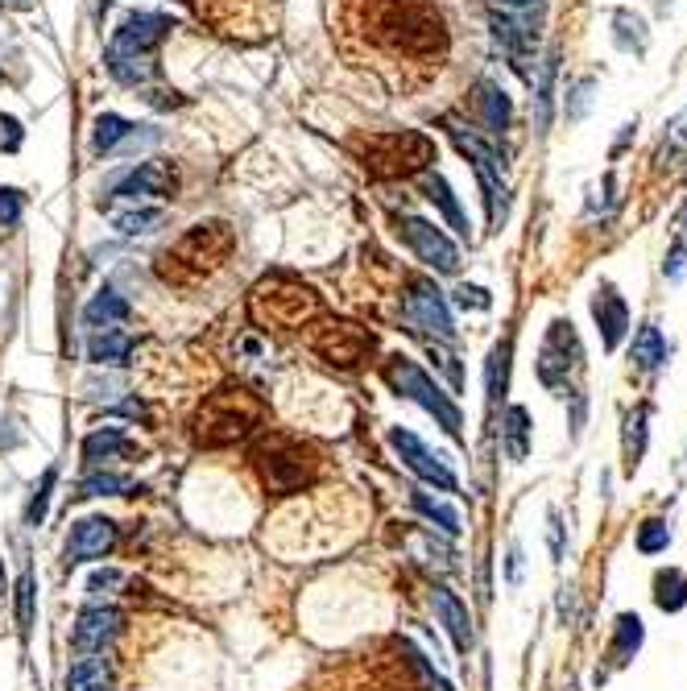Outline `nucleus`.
I'll return each mask as SVG.
<instances>
[{
  "instance_id": "f257e3e1",
  "label": "nucleus",
  "mask_w": 687,
  "mask_h": 691,
  "mask_svg": "<svg viewBox=\"0 0 687 691\" xmlns=\"http://www.w3.org/2000/svg\"><path fill=\"white\" fill-rule=\"evenodd\" d=\"M174 21L166 13H150V9H137L129 13L109 38V50H104V66L116 83L125 87H145L150 79L157 75L154 66V50L171 38Z\"/></svg>"
},
{
  "instance_id": "f03ea898",
  "label": "nucleus",
  "mask_w": 687,
  "mask_h": 691,
  "mask_svg": "<svg viewBox=\"0 0 687 691\" xmlns=\"http://www.w3.org/2000/svg\"><path fill=\"white\" fill-rule=\"evenodd\" d=\"M381 378H386V385H390L398 398H407V402H414V406H422L431 419H435L452 440H460L464 435V410L455 406L452 393L439 390V381L422 369V364H414L410 357H390L386 361V369H381Z\"/></svg>"
},
{
  "instance_id": "7ed1b4c3",
  "label": "nucleus",
  "mask_w": 687,
  "mask_h": 691,
  "mask_svg": "<svg viewBox=\"0 0 687 691\" xmlns=\"http://www.w3.org/2000/svg\"><path fill=\"white\" fill-rule=\"evenodd\" d=\"M443 128H448V137L455 142V149L476 166V178H481V190H484V207H489V224H501L505 220V149H501L493 137H481L476 128L460 125L455 116H448Z\"/></svg>"
},
{
  "instance_id": "20e7f679",
  "label": "nucleus",
  "mask_w": 687,
  "mask_h": 691,
  "mask_svg": "<svg viewBox=\"0 0 687 691\" xmlns=\"http://www.w3.org/2000/svg\"><path fill=\"white\" fill-rule=\"evenodd\" d=\"M262 423V402L245 390H219L204 410H199V443L224 447V443L249 440Z\"/></svg>"
},
{
  "instance_id": "39448f33",
  "label": "nucleus",
  "mask_w": 687,
  "mask_h": 691,
  "mask_svg": "<svg viewBox=\"0 0 687 691\" xmlns=\"http://www.w3.org/2000/svg\"><path fill=\"white\" fill-rule=\"evenodd\" d=\"M580 364H584V348H580L576 323L572 319H551L543 348H539V361H534L539 381L547 390H567V381L580 373Z\"/></svg>"
},
{
  "instance_id": "423d86ee",
  "label": "nucleus",
  "mask_w": 687,
  "mask_h": 691,
  "mask_svg": "<svg viewBox=\"0 0 687 691\" xmlns=\"http://www.w3.org/2000/svg\"><path fill=\"white\" fill-rule=\"evenodd\" d=\"M402 311H407L410 328L427 331V336H435V340H455L452 302H448V295H443L431 278H407Z\"/></svg>"
},
{
  "instance_id": "0eeeda50",
  "label": "nucleus",
  "mask_w": 687,
  "mask_h": 691,
  "mask_svg": "<svg viewBox=\"0 0 687 691\" xmlns=\"http://www.w3.org/2000/svg\"><path fill=\"white\" fill-rule=\"evenodd\" d=\"M398 236L427 269L435 274H460V249L455 240L439 224L422 220V216H398Z\"/></svg>"
},
{
  "instance_id": "6e6552de",
  "label": "nucleus",
  "mask_w": 687,
  "mask_h": 691,
  "mask_svg": "<svg viewBox=\"0 0 687 691\" xmlns=\"http://www.w3.org/2000/svg\"><path fill=\"white\" fill-rule=\"evenodd\" d=\"M390 447L398 452V460L419 476L422 485L439 488V493H460V476L448 468V460L435 456L410 426H390Z\"/></svg>"
},
{
  "instance_id": "1a4fd4ad",
  "label": "nucleus",
  "mask_w": 687,
  "mask_h": 691,
  "mask_svg": "<svg viewBox=\"0 0 687 691\" xmlns=\"http://www.w3.org/2000/svg\"><path fill=\"white\" fill-rule=\"evenodd\" d=\"M489 25H493V38L501 42V50L510 54V63L522 71L526 79L531 75V59L539 50V13H505V9H489Z\"/></svg>"
},
{
  "instance_id": "9d476101",
  "label": "nucleus",
  "mask_w": 687,
  "mask_h": 691,
  "mask_svg": "<svg viewBox=\"0 0 687 691\" xmlns=\"http://www.w3.org/2000/svg\"><path fill=\"white\" fill-rule=\"evenodd\" d=\"M112 547H116V522L104 518V514H92V518L71 522V535H66L63 559H66V567L92 564V559H104Z\"/></svg>"
},
{
  "instance_id": "9b49d317",
  "label": "nucleus",
  "mask_w": 687,
  "mask_h": 691,
  "mask_svg": "<svg viewBox=\"0 0 687 691\" xmlns=\"http://www.w3.org/2000/svg\"><path fill=\"white\" fill-rule=\"evenodd\" d=\"M121 626H125V617H121V609H112V605H88V609H79L75 626H71L75 654H104L112 646V638L121 633Z\"/></svg>"
},
{
  "instance_id": "f8f14e48",
  "label": "nucleus",
  "mask_w": 687,
  "mask_h": 691,
  "mask_svg": "<svg viewBox=\"0 0 687 691\" xmlns=\"http://www.w3.org/2000/svg\"><path fill=\"white\" fill-rule=\"evenodd\" d=\"M174 190V174L162 166V162H133L129 171L112 174L109 195L112 199H150V195H171Z\"/></svg>"
},
{
  "instance_id": "ddd939ff",
  "label": "nucleus",
  "mask_w": 687,
  "mask_h": 691,
  "mask_svg": "<svg viewBox=\"0 0 687 691\" xmlns=\"http://www.w3.org/2000/svg\"><path fill=\"white\" fill-rule=\"evenodd\" d=\"M431 609H435V621L443 629H448V638H452V646L460 650V654H469L472 650V613H469V605L455 597L452 588H443V584H435L431 588Z\"/></svg>"
},
{
  "instance_id": "4468645a",
  "label": "nucleus",
  "mask_w": 687,
  "mask_h": 691,
  "mask_svg": "<svg viewBox=\"0 0 687 691\" xmlns=\"http://www.w3.org/2000/svg\"><path fill=\"white\" fill-rule=\"evenodd\" d=\"M593 319L596 328H601V344L609 348H622L625 331H629V307H625V299L617 295V286L613 282H601L593 295Z\"/></svg>"
},
{
  "instance_id": "2eb2a0df",
  "label": "nucleus",
  "mask_w": 687,
  "mask_h": 691,
  "mask_svg": "<svg viewBox=\"0 0 687 691\" xmlns=\"http://www.w3.org/2000/svg\"><path fill=\"white\" fill-rule=\"evenodd\" d=\"M369 348H373V336H365V331L352 328V323H331L328 336L315 340V352L331 364H344V369H352Z\"/></svg>"
},
{
  "instance_id": "dca6fc26",
  "label": "nucleus",
  "mask_w": 687,
  "mask_h": 691,
  "mask_svg": "<svg viewBox=\"0 0 687 691\" xmlns=\"http://www.w3.org/2000/svg\"><path fill=\"white\" fill-rule=\"evenodd\" d=\"M472 104H476V116H481L484 133H489L493 142L510 133V125H514V100L505 95L501 83L481 79V83H476V95H472Z\"/></svg>"
},
{
  "instance_id": "f3484780",
  "label": "nucleus",
  "mask_w": 687,
  "mask_h": 691,
  "mask_svg": "<svg viewBox=\"0 0 687 691\" xmlns=\"http://www.w3.org/2000/svg\"><path fill=\"white\" fill-rule=\"evenodd\" d=\"M422 195H427V199L443 212V220L452 224V233L460 236V240H472L469 216H464V207H460V199L452 195V187H448V178H443V174L422 171Z\"/></svg>"
},
{
  "instance_id": "a211bd4d",
  "label": "nucleus",
  "mask_w": 687,
  "mask_h": 691,
  "mask_svg": "<svg viewBox=\"0 0 687 691\" xmlns=\"http://www.w3.org/2000/svg\"><path fill=\"white\" fill-rule=\"evenodd\" d=\"M133 357V336L121 328H100L88 336V361L100 369H121Z\"/></svg>"
},
{
  "instance_id": "6ab92c4d",
  "label": "nucleus",
  "mask_w": 687,
  "mask_h": 691,
  "mask_svg": "<svg viewBox=\"0 0 687 691\" xmlns=\"http://www.w3.org/2000/svg\"><path fill=\"white\" fill-rule=\"evenodd\" d=\"M629 361L638 373H658L663 364L671 361V344H667V336L655 328V323H642L634 331V344H629Z\"/></svg>"
},
{
  "instance_id": "aec40b11",
  "label": "nucleus",
  "mask_w": 687,
  "mask_h": 691,
  "mask_svg": "<svg viewBox=\"0 0 687 691\" xmlns=\"http://www.w3.org/2000/svg\"><path fill=\"white\" fill-rule=\"evenodd\" d=\"M129 319V299L116 290V286H104V290H95L88 307H83V328L88 331H100V328H116V323H125Z\"/></svg>"
},
{
  "instance_id": "412c9836",
  "label": "nucleus",
  "mask_w": 687,
  "mask_h": 691,
  "mask_svg": "<svg viewBox=\"0 0 687 691\" xmlns=\"http://www.w3.org/2000/svg\"><path fill=\"white\" fill-rule=\"evenodd\" d=\"M501 447H505V456L522 464V460L531 456L534 447V426H531V410L526 406H510L501 414Z\"/></svg>"
},
{
  "instance_id": "4be33fe9",
  "label": "nucleus",
  "mask_w": 687,
  "mask_h": 691,
  "mask_svg": "<svg viewBox=\"0 0 687 691\" xmlns=\"http://www.w3.org/2000/svg\"><path fill=\"white\" fill-rule=\"evenodd\" d=\"M510 364H514V340H498L489 348V361H484V393L493 406L510 393Z\"/></svg>"
},
{
  "instance_id": "5701e85b",
  "label": "nucleus",
  "mask_w": 687,
  "mask_h": 691,
  "mask_svg": "<svg viewBox=\"0 0 687 691\" xmlns=\"http://www.w3.org/2000/svg\"><path fill=\"white\" fill-rule=\"evenodd\" d=\"M112 667L104 654H79L66 671V691H95V688H109Z\"/></svg>"
},
{
  "instance_id": "b1692460",
  "label": "nucleus",
  "mask_w": 687,
  "mask_h": 691,
  "mask_svg": "<svg viewBox=\"0 0 687 691\" xmlns=\"http://www.w3.org/2000/svg\"><path fill=\"white\" fill-rule=\"evenodd\" d=\"M125 452H133V443H129V435L121 426H100V431H92L83 440V460L88 464H104V460L125 456Z\"/></svg>"
},
{
  "instance_id": "393cba45",
  "label": "nucleus",
  "mask_w": 687,
  "mask_h": 691,
  "mask_svg": "<svg viewBox=\"0 0 687 691\" xmlns=\"http://www.w3.org/2000/svg\"><path fill=\"white\" fill-rule=\"evenodd\" d=\"M410 505H414V509H419L422 518L427 522H435L439 530H443V535H460V530H464V526H460V509H455L452 502H443V497H431V493H422V488H414V493H410Z\"/></svg>"
},
{
  "instance_id": "a878e982",
  "label": "nucleus",
  "mask_w": 687,
  "mask_h": 691,
  "mask_svg": "<svg viewBox=\"0 0 687 691\" xmlns=\"http://www.w3.org/2000/svg\"><path fill=\"white\" fill-rule=\"evenodd\" d=\"M650 440V406H634L625 419V472H638Z\"/></svg>"
},
{
  "instance_id": "bb28decb",
  "label": "nucleus",
  "mask_w": 687,
  "mask_h": 691,
  "mask_svg": "<svg viewBox=\"0 0 687 691\" xmlns=\"http://www.w3.org/2000/svg\"><path fill=\"white\" fill-rule=\"evenodd\" d=\"M129 133H133V121H125L121 112H100V116H95V128H92V149L100 157H112L116 154V145L125 142Z\"/></svg>"
},
{
  "instance_id": "cd10ccee",
  "label": "nucleus",
  "mask_w": 687,
  "mask_h": 691,
  "mask_svg": "<svg viewBox=\"0 0 687 691\" xmlns=\"http://www.w3.org/2000/svg\"><path fill=\"white\" fill-rule=\"evenodd\" d=\"M642 642H646L642 617L638 613H622V617H617V626H613V662H617V667H622V662H629L642 650Z\"/></svg>"
},
{
  "instance_id": "c85d7f7f",
  "label": "nucleus",
  "mask_w": 687,
  "mask_h": 691,
  "mask_svg": "<svg viewBox=\"0 0 687 691\" xmlns=\"http://www.w3.org/2000/svg\"><path fill=\"white\" fill-rule=\"evenodd\" d=\"M13 605H17V629H21V638H30L33 633V621H38V580H33V571L25 567L13 584Z\"/></svg>"
},
{
  "instance_id": "c756f323",
  "label": "nucleus",
  "mask_w": 687,
  "mask_h": 691,
  "mask_svg": "<svg viewBox=\"0 0 687 691\" xmlns=\"http://www.w3.org/2000/svg\"><path fill=\"white\" fill-rule=\"evenodd\" d=\"M166 220V212L162 207H121V212H112V228L121 236H145L154 233L157 224Z\"/></svg>"
},
{
  "instance_id": "7c9ffc66",
  "label": "nucleus",
  "mask_w": 687,
  "mask_h": 691,
  "mask_svg": "<svg viewBox=\"0 0 687 691\" xmlns=\"http://www.w3.org/2000/svg\"><path fill=\"white\" fill-rule=\"evenodd\" d=\"M307 481V464L298 456H266V485L274 493H290Z\"/></svg>"
},
{
  "instance_id": "2f4dec72",
  "label": "nucleus",
  "mask_w": 687,
  "mask_h": 691,
  "mask_svg": "<svg viewBox=\"0 0 687 691\" xmlns=\"http://www.w3.org/2000/svg\"><path fill=\"white\" fill-rule=\"evenodd\" d=\"M655 605L663 613H679L687 605V576L679 567H667L655 576Z\"/></svg>"
},
{
  "instance_id": "473e14b6",
  "label": "nucleus",
  "mask_w": 687,
  "mask_h": 691,
  "mask_svg": "<svg viewBox=\"0 0 687 691\" xmlns=\"http://www.w3.org/2000/svg\"><path fill=\"white\" fill-rule=\"evenodd\" d=\"M613 25H617V47L622 50H634V54H646V42H650V33H646V21L638 13H629V9H617L613 13Z\"/></svg>"
},
{
  "instance_id": "72a5a7b5",
  "label": "nucleus",
  "mask_w": 687,
  "mask_h": 691,
  "mask_svg": "<svg viewBox=\"0 0 687 691\" xmlns=\"http://www.w3.org/2000/svg\"><path fill=\"white\" fill-rule=\"evenodd\" d=\"M54 485H59V468L50 464L42 476H38V485L30 493V505H25V526H42L47 522V509H50V497H54Z\"/></svg>"
},
{
  "instance_id": "f704fd0d",
  "label": "nucleus",
  "mask_w": 687,
  "mask_h": 691,
  "mask_svg": "<svg viewBox=\"0 0 687 691\" xmlns=\"http://www.w3.org/2000/svg\"><path fill=\"white\" fill-rule=\"evenodd\" d=\"M634 547H638V555H663V550L671 547V526H667L663 518H646L638 526Z\"/></svg>"
},
{
  "instance_id": "c9c22d12",
  "label": "nucleus",
  "mask_w": 687,
  "mask_h": 691,
  "mask_svg": "<svg viewBox=\"0 0 687 691\" xmlns=\"http://www.w3.org/2000/svg\"><path fill=\"white\" fill-rule=\"evenodd\" d=\"M129 488V476L121 472H92L83 485H79V497H116Z\"/></svg>"
},
{
  "instance_id": "e433bc0d",
  "label": "nucleus",
  "mask_w": 687,
  "mask_h": 691,
  "mask_svg": "<svg viewBox=\"0 0 687 691\" xmlns=\"http://www.w3.org/2000/svg\"><path fill=\"white\" fill-rule=\"evenodd\" d=\"M402 654H407V659H410V667H414V671H419V675H422V683H427V691H452V683H448V679L439 675L435 667L427 662V654H422V650H414V642H402Z\"/></svg>"
},
{
  "instance_id": "4c0bfd02",
  "label": "nucleus",
  "mask_w": 687,
  "mask_h": 691,
  "mask_svg": "<svg viewBox=\"0 0 687 691\" xmlns=\"http://www.w3.org/2000/svg\"><path fill=\"white\" fill-rule=\"evenodd\" d=\"M21 216H25V195L17 187H0V228H4V233L17 228Z\"/></svg>"
},
{
  "instance_id": "58836bf2",
  "label": "nucleus",
  "mask_w": 687,
  "mask_h": 691,
  "mask_svg": "<svg viewBox=\"0 0 687 691\" xmlns=\"http://www.w3.org/2000/svg\"><path fill=\"white\" fill-rule=\"evenodd\" d=\"M452 302L460 307V311H489L493 307V295L484 290V286H455V295H452Z\"/></svg>"
},
{
  "instance_id": "ea45409f",
  "label": "nucleus",
  "mask_w": 687,
  "mask_h": 691,
  "mask_svg": "<svg viewBox=\"0 0 687 691\" xmlns=\"http://www.w3.org/2000/svg\"><path fill=\"white\" fill-rule=\"evenodd\" d=\"M121 584H125V576H121L116 567H95L92 576H88V592H92V597H109Z\"/></svg>"
},
{
  "instance_id": "a19ab883",
  "label": "nucleus",
  "mask_w": 687,
  "mask_h": 691,
  "mask_svg": "<svg viewBox=\"0 0 687 691\" xmlns=\"http://www.w3.org/2000/svg\"><path fill=\"white\" fill-rule=\"evenodd\" d=\"M21 142H25V128H21V121L0 112V149H4V154H17Z\"/></svg>"
},
{
  "instance_id": "79ce46f5",
  "label": "nucleus",
  "mask_w": 687,
  "mask_h": 691,
  "mask_svg": "<svg viewBox=\"0 0 687 691\" xmlns=\"http://www.w3.org/2000/svg\"><path fill=\"white\" fill-rule=\"evenodd\" d=\"M687 149V109L667 125V157H679Z\"/></svg>"
},
{
  "instance_id": "37998d69",
  "label": "nucleus",
  "mask_w": 687,
  "mask_h": 691,
  "mask_svg": "<svg viewBox=\"0 0 687 691\" xmlns=\"http://www.w3.org/2000/svg\"><path fill=\"white\" fill-rule=\"evenodd\" d=\"M547 538H551V559L560 564V559H563V522H560V509H551V514H547Z\"/></svg>"
},
{
  "instance_id": "c03bdc74",
  "label": "nucleus",
  "mask_w": 687,
  "mask_h": 691,
  "mask_svg": "<svg viewBox=\"0 0 687 691\" xmlns=\"http://www.w3.org/2000/svg\"><path fill=\"white\" fill-rule=\"evenodd\" d=\"M667 278H671V282H679V278H684V269H687V245L684 240H675V249H671V257H667Z\"/></svg>"
},
{
  "instance_id": "a18cd8bd",
  "label": "nucleus",
  "mask_w": 687,
  "mask_h": 691,
  "mask_svg": "<svg viewBox=\"0 0 687 691\" xmlns=\"http://www.w3.org/2000/svg\"><path fill=\"white\" fill-rule=\"evenodd\" d=\"M505 584H510V588L522 584V547H517V543H510V555H505Z\"/></svg>"
},
{
  "instance_id": "49530a36",
  "label": "nucleus",
  "mask_w": 687,
  "mask_h": 691,
  "mask_svg": "<svg viewBox=\"0 0 687 691\" xmlns=\"http://www.w3.org/2000/svg\"><path fill=\"white\" fill-rule=\"evenodd\" d=\"M83 390H88V398H116V390H121V378L83 381Z\"/></svg>"
},
{
  "instance_id": "de8ad7c7",
  "label": "nucleus",
  "mask_w": 687,
  "mask_h": 691,
  "mask_svg": "<svg viewBox=\"0 0 687 691\" xmlns=\"http://www.w3.org/2000/svg\"><path fill=\"white\" fill-rule=\"evenodd\" d=\"M493 9H505V13H539L543 0H489Z\"/></svg>"
},
{
  "instance_id": "09e8293b",
  "label": "nucleus",
  "mask_w": 687,
  "mask_h": 691,
  "mask_svg": "<svg viewBox=\"0 0 687 691\" xmlns=\"http://www.w3.org/2000/svg\"><path fill=\"white\" fill-rule=\"evenodd\" d=\"M4 592H9V576H4V559H0V600H4Z\"/></svg>"
},
{
  "instance_id": "8fccbe9b",
  "label": "nucleus",
  "mask_w": 687,
  "mask_h": 691,
  "mask_svg": "<svg viewBox=\"0 0 687 691\" xmlns=\"http://www.w3.org/2000/svg\"><path fill=\"white\" fill-rule=\"evenodd\" d=\"M9 4H30V0H9Z\"/></svg>"
},
{
  "instance_id": "3c124183",
  "label": "nucleus",
  "mask_w": 687,
  "mask_h": 691,
  "mask_svg": "<svg viewBox=\"0 0 687 691\" xmlns=\"http://www.w3.org/2000/svg\"><path fill=\"white\" fill-rule=\"evenodd\" d=\"M95 691H112V688H95Z\"/></svg>"
}]
</instances>
